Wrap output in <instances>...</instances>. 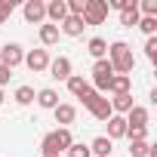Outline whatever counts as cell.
<instances>
[{"label":"cell","mask_w":157,"mask_h":157,"mask_svg":"<svg viewBox=\"0 0 157 157\" xmlns=\"http://www.w3.org/2000/svg\"><path fill=\"white\" fill-rule=\"evenodd\" d=\"M108 62H111V68H114V74H132V68H136V56H132V46L129 43H123V40H114V43H108V56H105Z\"/></svg>","instance_id":"cell-1"},{"label":"cell","mask_w":157,"mask_h":157,"mask_svg":"<svg viewBox=\"0 0 157 157\" xmlns=\"http://www.w3.org/2000/svg\"><path fill=\"white\" fill-rule=\"evenodd\" d=\"M71 142H74V136H71V129H52V132H46L43 139H40V154L43 157H62L68 148H71Z\"/></svg>","instance_id":"cell-2"},{"label":"cell","mask_w":157,"mask_h":157,"mask_svg":"<svg viewBox=\"0 0 157 157\" xmlns=\"http://www.w3.org/2000/svg\"><path fill=\"white\" fill-rule=\"evenodd\" d=\"M80 102H83V108L96 117V120H108V117H114V111H111V102L102 96V93H96V90H86L83 96H80Z\"/></svg>","instance_id":"cell-3"},{"label":"cell","mask_w":157,"mask_h":157,"mask_svg":"<svg viewBox=\"0 0 157 157\" xmlns=\"http://www.w3.org/2000/svg\"><path fill=\"white\" fill-rule=\"evenodd\" d=\"M111 80H114V68H111V62L108 59H99V62H93V90L96 93H108V86H111Z\"/></svg>","instance_id":"cell-4"},{"label":"cell","mask_w":157,"mask_h":157,"mask_svg":"<svg viewBox=\"0 0 157 157\" xmlns=\"http://www.w3.org/2000/svg\"><path fill=\"white\" fill-rule=\"evenodd\" d=\"M80 19H83L86 28H90V25H105V19H108V3H105V0H86Z\"/></svg>","instance_id":"cell-5"},{"label":"cell","mask_w":157,"mask_h":157,"mask_svg":"<svg viewBox=\"0 0 157 157\" xmlns=\"http://www.w3.org/2000/svg\"><path fill=\"white\" fill-rule=\"evenodd\" d=\"M22 16H25L28 25H43L46 22V3H43V0H25Z\"/></svg>","instance_id":"cell-6"},{"label":"cell","mask_w":157,"mask_h":157,"mask_svg":"<svg viewBox=\"0 0 157 157\" xmlns=\"http://www.w3.org/2000/svg\"><path fill=\"white\" fill-rule=\"evenodd\" d=\"M25 62V49H22V43H6V46H0V65H6L10 71L16 68V65H22Z\"/></svg>","instance_id":"cell-7"},{"label":"cell","mask_w":157,"mask_h":157,"mask_svg":"<svg viewBox=\"0 0 157 157\" xmlns=\"http://www.w3.org/2000/svg\"><path fill=\"white\" fill-rule=\"evenodd\" d=\"M49 77L52 80H68V77L74 74V65H71V59L68 56H59V59H49Z\"/></svg>","instance_id":"cell-8"},{"label":"cell","mask_w":157,"mask_h":157,"mask_svg":"<svg viewBox=\"0 0 157 157\" xmlns=\"http://www.w3.org/2000/svg\"><path fill=\"white\" fill-rule=\"evenodd\" d=\"M25 65L34 71V74H43L46 68H49V52L40 46V49H28L25 52Z\"/></svg>","instance_id":"cell-9"},{"label":"cell","mask_w":157,"mask_h":157,"mask_svg":"<svg viewBox=\"0 0 157 157\" xmlns=\"http://www.w3.org/2000/svg\"><path fill=\"white\" fill-rule=\"evenodd\" d=\"M52 114H56V123H59L62 129H68V126L77 120V108H74V105H68V102H59V105L52 108Z\"/></svg>","instance_id":"cell-10"},{"label":"cell","mask_w":157,"mask_h":157,"mask_svg":"<svg viewBox=\"0 0 157 157\" xmlns=\"http://www.w3.org/2000/svg\"><path fill=\"white\" fill-rule=\"evenodd\" d=\"M83 19L80 16H65V22L59 25V34H65V37H80L83 34Z\"/></svg>","instance_id":"cell-11"},{"label":"cell","mask_w":157,"mask_h":157,"mask_svg":"<svg viewBox=\"0 0 157 157\" xmlns=\"http://www.w3.org/2000/svg\"><path fill=\"white\" fill-rule=\"evenodd\" d=\"M65 16H68L65 0H49V3H46V22H49V25H62Z\"/></svg>","instance_id":"cell-12"},{"label":"cell","mask_w":157,"mask_h":157,"mask_svg":"<svg viewBox=\"0 0 157 157\" xmlns=\"http://www.w3.org/2000/svg\"><path fill=\"white\" fill-rule=\"evenodd\" d=\"M111 151H114V142L108 136H96L90 142V157H111Z\"/></svg>","instance_id":"cell-13"},{"label":"cell","mask_w":157,"mask_h":157,"mask_svg":"<svg viewBox=\"0 0 157 157\" xmlns=\"http://www.w3.org/2000/svg\"><path fill=\"white\" fill-rule=\"evenodd\" d=\"M139 19H142V16H139V0H129V3L120 10V25H123V28H136Z\"/></svg>","instance_id":"cell-14"},{"label":"cell","mask_w":157,"mask_h":157,"mask_svg":"<svg viewBox=\"0 0 157 157\" xmlns=\"http://www.w3.org/2000/svg\"><path fill=\"white\" fill-rule=\"evenodd\" d=\"M37 37H40V43H43V49H49V46H56L59 43V25H49V22H43L40 25V31H37Z\"/></svg>","instance_id":"cell-15"},{"label":"cell","mask_w":157,"mask_h":157,"mask_svg":"<svg viewBox=\"0 0 157 157\" xmlns=\"http://www.w3.org/2000/svg\"><path fill=\"white\" fill-rule=\"evenodd\" d=\"M148 120H151V114L145 105H132L126 114V126H148Z\"/></svg>","instance_id":"cell-16"},{"label":"cell","mask_w":157,"mask_h":157,"mask_svg":"<svg viewBox=\"0 0 157 157\" xmlns=\"http://www.w3.org/2000/svg\"><path fill=\"white\" fill-rule=\"evenodd\" d=\"M105 123H108V139H111V142H114V139H126V117L114 114V117H108Z\"/></svg>","instance_id":"cell-17"},{"label":"cell","mask_w":157,"mask_h":157,"mask_svg":"<svg viewBox=\"0 0 157 157\" xmlns=\"http://www.w3.org/2000/svg\"><path fill=\"white\" fill-rule=\"evenodd\" d=\"M129 90H132V77H126V74H114V80H111L108 93H111V96H126Z\"/></svg>","instance_id":"cell-18"},{"label":"cell","mask_w":157,"mask_h":157,"mask_svg":"<svg viewBox=\"0 0 157 157\" xmlns=\"http://www.w3.org/2000/svg\"><path fill=\"white\" fill-rule=\"evenodd\" d=\"M65 83H68V93H71L74 99H80V96H83L86 90H93V86H90V83L83 80V74H71V77H68Z\"/></svg>","instance_id":"cell-19"},{"label":"cell","mask_w":157,"mask_h":157,"mask_svg":"<svg viewBox=\"0 0 157 157\" xmlns=\"http://www.w3.org/2000/svg\"><path fill=\"white\" fill-rule=\"evenodd\" d=\"M34 102H37L40 108H46V111H52V108L59 105V93H56L52 86H46V90H40V93L34 96Z\"/></svg>","instance_id":"cell-20"},{"label":"cell","mask_w":157,"mask_h":157,"mask_svg":"<svg viewBox=\"0 0 157 157\" xmlns=\"http://www.w3.org/2000/svg\"><path fill=\"white\" fill-rule=\"evenodd\" d=\"M108 102H111V111L120 114V117H126L129 108L136 105V102H132V93H126V96H114V99H108Z\"/></svg>","instance_id":"cell-21"},{"label":"cell","mask_w":157,"mask_h":157,"mask_svg":"<svg viewBox=\"0 0 157 157\" xmlns=\"http://www.w3.org/2000/svg\"><path fill=\"white\" fill-rule=\"evenodd\" d=\"M86 52H90L96 62H99V59H105V56H108V40H105V37H90Z\"/></svg>","instance_id":"cell-22"},{"label":"cell","mask_w":157,"mask_h":157,"mask_svg":"<svg viewBox=\"0 0 157 157\" xmlns=\"http://www.w3.org/2000/svg\"><path fill=\"white\" fill-rule=\"evenodd\" d=\"M34 96H37V93H34L31 86H19L13 99H16V105H22V108H25V105H31V102H34Z\"/></svg>","instance_id":"cell-23"},{"label":"cell","mask_w":157,"mask_h":157,"mask_svg":"<svg viewBox=\"0 0 157 157\" xmlns=\"http://www.w3.org/2000/svg\"><path fill=\"white\" fill-rule=\"evenodd\" d=\"M148 151H151V142H148V139L129 142V157H148Z\"/></svg>","instance_id":"cell-24"},{"label":"cell","mask_w":157,"mask_h":157,"mask_svg":"<svg viewBox=\"0 0 157 157\" xmlns=\"http://www.w3.org/2000/svg\"><path fill=\"white\" fill-rule=\"evenodd\" d=\"M136 28H139V31H142L145 37H157V19H145V16H142Z\"/></svg>","instance_id":"cell-25"},{"label":"cell","mask_w":157,"mask_h":157,"mask_svg":"<svg viewBox=\"0 0 157 157\" xmlns=\"http://www.w3.org/2000/svg\"><path fill=\"white\" fill-rule=\"evenodd\" d=\"M139 16L157 19V0H142V3H139Z\"/></svg>","instance_id":"cell-26"},{"label":"cell","mask_w":157,"mask_h":157,"mask_svg":"<svg viewBox=\"0 0 157 157\" xmlns=\"http://www.w3.org/2000/svg\"><path fill=\"white\" fill-rule=\"evenodd\" d=\"M68 157H90V145H83V142H71V148L65 151Z\"/></svg>","instance_id":"cell-27"},{"label":"cell","mask_w":157,"mask_h":157,"mask_svg":"<svg viewBox=\"0 0 157 157\" xmlns=\"http://www.w3.org/2000/svg\"><path fill=\"white\" fill-rule=\"evenodd\" d=\"M126 139H129V142L148 139V126H126Z\"/></svg>","instance_id":"cell-28"},{"label":"cell","mask_w":157,"mask_h":157,"mask_svg":"<svg viewBox=\"0 0 157 157\" xmlns=\"http://www.w3.org/2000/svg\"><path fill=\"white\" fill-rule=\"evenodd\" d=\"M65 6H68V16H83L86 0H65Z\"/></svg>","instance_id":"cell-29"},{"label":"cell","mask_w":157,"mask_h":157,"mask_svg":"<svg viewBox=\"0 0 157 157\" xmlns=\"http://www.w3.org/2000/svg\"><path fill=\"white\" fill-rule=\"evenodd\" d=\"M145 56H148V62L157 65V37H148L145 40Z\"/></svg>","instance_id":"cell-30"},{"label":"cell","mask_w":157,"mask_h":157,"mask_svg":"<svg viewBox=\"0 0 157 157\" xmlns=\"http://www.w3.org/2000/svg\"><path fill=\"white\" fill-rule=\"evenodd\" d=\"M10 77H13V71H10L6 65H0V90H3V86L10 83Z\"/></svg>","instance_id":"cell-31"},{"label":"cell","mask_w":157,"mask_h":157,"mask_svg":"<svg viewBox=\"0 0 157 157\" xmlns=\"http://www.w3.org/2000/svg\"><path fill=\"white\" fill-rule=\"evenodd\" d=\"M0 6H3L6 16H13V13H16V0H0Z\"/></svg>","instance_id":"cell-32"},{"label":"cell","mask_w":157,"mask_h":157,"mask_svg":"<svg viewBox=\"0 0 157 157\" xmlns=\"http://www.w3.org/2000/svg\"><path fill=\"white\" fill-rule=\"evenodd\" d=\"M6 19H10V16L3 13V6H0V25H6Z\"/></svg>","instance_id":"cell-33"},{"label":"cell","mask_w":157,"mask_h":157,"mask_svg":"<svg viewBox=\"0 0 157 157\" xmlns=\"http://www.w3.org/2000/svg\"><path fill=\"white\" fill-rule=\"evenodd\" d=\"M3 99H6V96H3V90H0V105H3Z\"/></svg>","instance_id":"cell-34"}]
</instances>
